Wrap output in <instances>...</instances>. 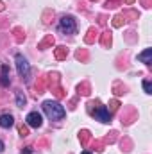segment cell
I'll list each match as a JSON object with an SVG mask.
<instances>
[{
  "mask_svg": "<svg viewBox=\"0 0 152 154\" xmlns=\"http://www.w3.org/2000/svg\"><path fill=\"white\" fill-rule=\"evenodd\" d=\"M93 116L99 120V122H102V124H108L109 120H111V115H109V109L106 108V106H99L95 111H93Z\"/></svg>",
  "mask_w": 152,
  "mask_h": 154,
  "instance_id": "4",
  "label": "cell"
},
{
  "mask_svg": "<svg viewBox=\"0 0 152 154\" xmlns=\"http://www.w3.org/2000/svg\"><path fill=\"white\" fill-rule=\"evenodd\" d=\"M138 59L145 65H150L152 63V48H145L141 54H138Z\"/></svg>",
  "mask_w": 152,
  "mask_h": 154,
  "instance_id": "7",
  "label": "cell"
},
{
  "mask_svg": "<svg viewBox=\"0 0 152 154\" xmlns=\"http://www.w3.org/2000/svg\"><path fill=\"white\" fill-rule=\"evenodd\" d=\"M14 61H16L18 74H20L22 77H25V79H29V75H31V66H29L27 59H25L22 54H16V56H14Z\"/></svg>",
  "mask_w": 152,
  "mask_h": 154,
  "instance_id": "3",
  "label": "cell"
},
{
  "mask_svg": "<svg viewBox=\"0 0 152 154\" xmlns=\"http://www.w3.org/2000/svg\"><path fill=\"white\" fill-rule=\"evenodd\" d=\"M143 90H145V93H149V95L152 93V84H150V81H143Z\"/></svg>",
  "mask_w": 152,
  "mask_h": 154,
  "instance_id": "10",
  "label": "cell"
},
{
  "mask_svg": "<svg viewBox=\"0 0 152 154\" xmlns=\"http://www.w3.org/2000/svg\"><path fill=\"white\" fill-rule=\"evenodd\" d=\"M22 154H32V147H25V149L22 151Z\"/></svg>",
  "mask_w": 152,
  "mask_h": 154,
  "instance_id": "11",
  "label": "cell"
},
{
  "mask_svg": "<svg viewBox=\"0 0 152 154\" xmlns=\"http://www.w3.org/2000/svg\"><path fill=\"white\" fill-rule=\"evenodd\" d=\"M2 151H4V142L0 140V152H2Z\"/></svg>",
  "mask_w": 152,
  "mask_h": 154,
  "instance_id": "12",
  "label": "cell"
},
{
  "mask_svg": "<svg viewBox=\"0 0 152 154\" xmlns=\"http://www.w3.org/2000/svg\"><path fill=\"white\" fill-rule=\"evenodd\" d=\"M59 31L65 32V34H75L77 32V25H75V20L72 16H63L59 20Z\"/></svg>",
  "mask_w": 152,
  "mask_h": 154,
  "instance_id": "2",
  "label": "cell"
},
{
  "mask_svg": "<svg viewBox=\"0 0 152 154\" xmlns=\"http://www.w3.org/2000/svg\"><path fill=\"white\" fill-rule=\"evenodd\" d=\"M0 84L2 86H9V66L2 65V75H0Z\"/></svg>",
  "mask_w": 152,
  "mask_h": 154,
  "instance_id": "8",
  "label": "cell"
},
{
  "mask_svg": "<svg viewBox=\"0 0 152 154\" xmlns=\"http://www.w3.org/2000/svg\"><path fill=\"white\" fill-rule=\"evenodd\" d=\"M25 122H27L29 127L38 129V127H41V124H43V118H41V115H39L38 111H31V113L27 115V118H25Z\"/></svg>",
  "mask_w": 152,
  "mask_h": 154,
  "instance_id": "5",
  "label": "cell"
},
{
  "mask_svg": "<svg viewBox=\"0 0 152 154\" xmlns=\"http://www.w3.org/2000/svg\"><path fill=\"white\" fill-rule=\"evenodd\" d=\"M13 125H14V118H13V115L5 113V115L0 116V127H4V129H9V127H13Z\"/></svg>",
  "mask_w": 152,
  "mask_h": 154,
  "instance_id": "6",
  "label": "cell"
},
{
  "mask_svg": "<svg viewBox=\"0 0 152 154\" xmlns=\"http://www.w3.org/2000/svg\"><path fill=\"white\" fill-rule=\"evenodd\" d=\"M82 154H91V152H90V151H84V152H82Z\"/></svg>",
  "mask_w": 152,
  "mask_h": 154,
  "instance_id": "13",
  "label": "cell"
},
{
  "mask_svg": "<svg viewBox=\"0 0 152 154\" xmlns=\"http://www.w3.org/2000/svg\"><path fill=\"white\" fill-rule=\"evenodd\" d=\"M16 104H18V108H23L25 106V95H22V91L16 93Z\"/></svg>",
  "mask_w": 152,
  "mask_h": 154,
  "instance_id": "9",
  "label": "cell"
},
{
  "mask_svg": "<svg viewBox=\"0 0 152 154\" xmlns=\"http://www.w3.org/2000/svg\"><path fill=\"white\" fill-rule=\"evenodd\" d=\"M43 111H45V115L48 116L50 120H63L66 116L65 108L59 102H56V100H45L43 102Z\"/></svg>",
  "mask_w": 152,
  "mask_h": 154,
  "instance_id": "1",
  "label": "cell"
}]
</instances>
